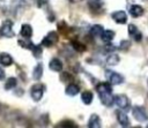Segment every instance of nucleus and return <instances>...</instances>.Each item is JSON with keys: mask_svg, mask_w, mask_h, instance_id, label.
I'll return each mask as SVG.
<instances>
[{"mask_svg": "<svg viewBox=\"0 0 148 128\" xmlns=\"http://www.w3.org/2000/svg\"><path fill=\"white\" fill-rule=\"evenodd\" d=\"M132 114H133L134 119L139 122H145L148 120V112L142 106H134L132 110Z\"/></svg>", "mask_w": 148, "mask_h": 128, "instance_id": "nucleus-1", "label": "nucleus"}, {"mask_svg": "<svg viewBox=\"0 0 148 128\" xmlns=\"http://www.w3.org/2000/svg\"><path fill=\"white\" fill-rule=\"evenodd\" d=\"M43 93H44V85L40 83L34 84L30 89V96L35 101H39L43 97Z\"/></svg>", "mask_w": 148, "mask_h": 128, "instance_id": "nucleus-2", "label": "nucleus"}, {"mask_svg": "<svg viewBox=\"0 0 148 128\" xmlns=\"http://www.w3.org/2000/svg\"><path fill=\"white\" fill-rule=\"evenodd\" d=\"M58 39H59L58 33H57L56 31H50V32L43 38L42 45H43L44 47H51V46H53V45H56V44L58 43Z\"/></svg>", "mask_w": 148, "mask_h": 128, "instance_id": "nucleus-3", "label": "nucleus"}, {"mask_svg": "<svg viewBox=\"0 0 148 128\" xmlns=\"http://www.w3.org/2000/svg\"><path fill=\"white\" fill-rule=\"evenodd\" d=\"M105 75H106L109 82H110L111 84H113V85H119V84H121V83L124 82V80H125L121 74L116 73V71H111V70H106V71H105Z\"/></svg>", "mask_w": 148, "mask_h": 128, "instance_id": "nucleus-4", "label": "nucleus"}, {"mask_svg": "<svg viewBox=\"0 0 148 128\" xmlns=\"http://www.w3.org/2000/svg\"><path fill=\"white\" fill-rule=\"evenodd\" d=\"M12 25L13 23L9 22V21H5L2 23V25L0 27V35L2 37H6V38H12L15 36V32L14 30L12 29Z\"/></svg>", "mask_w": 148, "mask_h": 128, "instance_id": "nucleus-5", "label": "nucleus"}, {"mask_svg": "<svg viewBox=\"0 0 148 128\" xmlns=\"http://www.w3.org/2000/svg\"><path fill=\"white\" fill-rule=\"evenodd\" d=\"M114 104H116L119 108L126 110V108L130 107V99H128V97L125 96V95H118V96L114 97Z\"/></svg>", "mask_w": 148, "mask_h": 128, "instance_id": "nucleus-6", "label": "nucleus"}, {"mask_svg": "<svg viewBox=\"0 0 148 128\" xmlns=\"http://www.w3.org/2000/svg\"><path fill=\"white\" fill-rule=\"evenodd\" d=\"M112 20L118 24H125L127 22V15L124 10H116L111 14Z\"/></svg>", "mask_w": 148, "mask_h": 128, "instance_id": "nucleus-7", "label": "nucleus"}, {"mask_svg": "<svg viewBox=\"0 0 148 128\" xmlns=\"http://www.w3.org/2000/svg\"><path fill=\"white\" fill-rule=\"evenodd\" d=\"M116 115H117V120L120 123V126H123V127H128L130 126V119H128L127 114L124 111H121V108L116 111Z\"/></svg>", "mask_w": 148, "mask_h": 128, "instance_id": "nucleus-8", "label": "nucleus"}, {"mask_svg": "<svg viewBox=\"0 0 148 128\" xmlns=\"http://www.w3.org/2000/svg\"><path fill=\"white\" fill-rule=\"evenodd\" d=\"M99 99H101L102 104L105 106H112L114 103V97L112 96V92L99 93Z\"/></svg>", "mask_w": 148, "mask_h": 128, "instance_id": "nucleus-9", "label": "nucleus"}, {"mask_svg": "<svg viewBox=\"0 0 148 128\" xmlns=\"http://www.w3.org/2000/svg\"><path fill=\"white\" fill-rule=\"evenodd\" d=\"M130 14L132 17H140L145 14V9L140 5H132L130 7Z\"/></svg>", "mask_w": 148, "mask_h": 128, "instance_id": "nucleus-10", "label": "nucleus"}, {"mask_svg": "<svg viewBox=\"0 0 148 128\" xmlns=\"http://www.w3.org/2000/svg\"><path fill=\"white\" fill-rule=\"evenodd\" d=\"M13 63V58L9 53L7 52H2L0 53V65L3 67H9Z\"/></svg>", "mask_w": 148, "mask_h": 128, "instance_id": "nucleus-11", "label": "nucleus"}, {"mask_svg": "<svg viewBox=\"0 0 148 128\" xmlns=\"http://www.w3.org/2000/svg\"><path fill=\"white\" fill-rule=\"evenodd\" d=\"M66 95L67 96H71V97H74L76 96L79 92H80V86L75 83H69L67 86H66V90H65Z\"/></svg>", "mask_w": 148, "mask_h": 128, "instance_id": "nucleus-12", "label": "nucleus"}, {"mask_svg": "<svg viewBox=\"0 0 148 128\" xmlns=\"http://www.w3.org/2000/svg\"><path fill=\"white\" fill-rule=\"evenodd\" d=\"M49 67L51 70L53 71H61L62 70V62L58 59V58H53L51 59V61L49 62Z\"/></svg>", "mask_w": 148, "mask_h": 128, "instance_id": "nucleus-13", "label": "nucleus"}, {"mask_svg": "<svg viewBox=\"0 0 148 128\" xmlns=\"http://www.w3.org/2000/svg\"><path fill=\"white\" fill-rule=\"evenodd\" d=\"M101 118L97 114H91L88 121V127L89 128H99L101 127Z\"/></svg>", "mask_w": 148, "mask_h": 128, "instance_id": "nucleus-14", "label": "nucleus"}, {"mask_svg": "<svg viewBox=\"0 0 148 128\" xmlns=\"http://www.w3.org/2000/svg\"><path fill=\"white\" fill-rule=\"evenodd\" d=\"M114 36H116L114 31H112V30H104V31L102 32V35H101V39H102L104 43L109 44V43L112 42V39L114 38Z\"/></svg>", "mask_w": 148, "mask_h": 128, "instance_id": "nucleus-15", "label": "nucleus"}, {"mask_svg": "<svg viewBox=\"0 0 148 128\" xmlns=\"http://www.w3.org/2000/svg\"><path fill=\"white\" fill-rule=\"evenodd\" d=\"M17 44H18L22 48H25V50H32L34 46H35V44L30 40V38H25V37L18 39V40H17Z\"/></svg>", "mask_w": 148, "mask_h": 128, "instance_id": "nucleus-16", "label": "nucleus"}, {"mask_svg": "<svg viewBox=\"0 0 148 128\" xmlns=\"http://www.w3.org/2000/svg\"><path fill=\"white\" fill-rule=\"evenodd\" d=\"M43 71H44V68H43V65L42 63H37L36 67L34 68L32 70V78L35 81H39L43 76Z\"/></svg>", "mask_w": 148, "mask_h": 128, "instance_id": "nucleus-17", "label": "nucleus"}, {"mask_svg": "<svg viewBox=\"0 0 148 128\" xmlns=\"http://www.w3.org/2000/svg\"><path fill=\"white\" fill-rule=\"evenodd\" d=\"M96 91L99 93H104V92H112V86H111V83H98L96 85Z\"/></svg>", "mask_w": 148, "mask_h": 128, "instance_id": "nucleus-18", "label": "nucleus"}, {"mask_svg": "<svg viewBox=\"0 0 148 128\" xmlns=\"http://www.w3.org/2000/svg\"><path fill=\"white\" fill-rule=\"evenodd\" d=\"M20 33H21V36H22V37L30 38V37L32 36V28H31V25H30V24H28V23L22 24Z\"/></svg>", "mask_w": 148, "mask_h": 128, "instance_id": "nucleus-19", "label": "nucleus"}, {"mask_svg": "<svg viewBox=\"0 0 148 128\" xmlns=\"http://www.w3.org/2000/svg\"><path fill=\"white\" fill-rule=\"evenodd\" d=\"M92 99H94V95L91 91H83L81 93V100L83 101V104L89 105V104H91Z\"/></svg>", "mask_w": 148, "mask_h": 128, "instance_id": "nucleus-20", "label": "nucleus"}, {"mask_svg": "<svg viewBox=\"0 0 148 128\" xmlns=\"http://www.w3.org/2000/svg\"><path fill=\"white\" fill-rule=\"evenodd\" d=\"M103 31H104V28L101 24H94L90 28V35L94 36V37H101Z\"/></svg>", "mask_w": 148, "mask_h": 128, "instance_id": "nucleus-21", "label": "nucleus"}, {"mask_svg": "<svg viewBox=\"0 0 148 128\" xmlns=\"http://www.w3.org/2000/svg\"><path fill=\"white\" fill-rule=\"evenodd\" d=\"M119 61H120L119 55L118 54H114V53L109 54V57L106 58V65H109V66H116Z\"/></svg>", "mask_w": 148, "mask_h": 128, "instance_id": "nucleus-22", "label": "nucleus"}, {"mask_svg": "<svg viewBox=\"0 0 148 128\" xmlns=\"http://www.w3.org/2000/svg\"><path fill=\"white\" fill-rule=\"evenodd\" d=\"M88 6L91 10H99L103 6L102 0H88Z\"/></svg>", "mask_w": 148, "mask_h": 128, "instance_id": "nucleus-23", "label": "nucleus"}, {"mask_svg": "<svg viewBox=\"0 0 148 128\" xmlns=\"http://www.w3.org/2000/svg\"><path fill=\"white\" fill-rule=\"evenodd\" d=\"M16 84H17V80L15 77H9L5 83V89L6 90H12L16 86Z\"/></svg>", "mask_w": 148, "mask_h": 128, "instance_id": "nucleus-24", "label": "nucleus"}, {"mask_svg": "<svg viewBox=\"0 0 148 128\" xmlns=\"http://www.w3.org/2000/svg\"><path fill=\"white\" fill-rule=\"evenodd\" d=\"M42 46H43L42 44H40V45H35L34 48L31 50L35 58H38V59L42 58V55H43V48H42Z\"/></svg>", "mask_w": 148, "mask_h": 128, "instance_id": "nucleus-25", "label": "nucleus"}, {"mask_svg": "<svg viewBox=\"0 0 148 128\" xmlns=\"http://www.w3.org/2000/svg\"><path fill=\"white\" fill-rule=\"evenodd\" d=\"M72 46H73V48H74L75 51H77V52H84V51H86V46H84L82 43L77 42V40L72 42Z\"/></svg>", "mask_w": 148, "mask_h": 128, "instance_id": "nucleus-26", "label": "nucleus"}, {"mask_svg": "<svg viewBox=\"0 0 148 128\" xmlns=\"http://www.w3.org/2000/svg\"><path fill=\"white\" fill-rule=\"evenodd\" d=\"M56 126H57V127H76V123H74V122L71 121V120H64V121H61L60 123H57Z\"/></svg>", "mask_w": 148, "mask_h": 128, "instance_id": "nucleus-27", "label": "nucleus"}, {"mask_svg": "<svg viewBox=\"0 0 148 128\" xmlns=\"http://www.w3.org/2000/svg\"><path fill=\"white\" fill-rule=\"evenodd\" d=\"M73 80V76L69 74V73H61L60 74V81L61 82H71Z\"/></svg>", "mask_w": 148, "mask_h": 128, "instance_id": "nucleus-28", "label": "nucleus"}, {"mask_svg": "<svg viewBox=\"0 0 148 128\" xmlns=\"http://www.w3.org/2000/svg\"><path fill=\"white\" fill-rule=\"evenodd\" d=\"M130 47H131V42L127 40V39L126 40H121L120 44H119V48L123 50V51H127Z\"/></svg>", "mask_w": 148, "mask_h": 128, "instance_id": "nucleus-29", "label": "nucleus"}, {"mask_svg": "<svg viewBox=\"0 0 148 128\" xmlns=\"http://www.w3.org/2000/svg\"><path fill=\"white\" fill-rule=\"evenodd\" d=\"M138 32H139V31H138V28H136L134 24H130V25H128V35H130V36H133V37H134Z\"/></svg>", "mask_w": 148, "mask_h": 128, "instance_id": "nucleus-30", "label": "nucleus"}, {"mask_svg": "<svg viewBox=\"0 0 148 128\" xmlns=\"http://www.w3.org/2000/svg\"><path fill=\"white\" fill-rule=\"evenodd\" d=\"M35 1V5L37 6V7H43V6H45V5H47V0H34Z\"/></svg>", "mask_w": 148, "mask_h": 128, "instance_id": "nucleus-31", "label": "nucleus"}, {"mask_svg": "<svg viewBox=\"0 0 148 128\" xmlns=\"http://www.w3.org/2000/svg\"><path fill=\"white\" fill-rule=\"evenodd\" d=\"M106 52H113L114 50H116V47L113 46V45H108V46H105V48H104Z\"/></svg>", "mask_w": 148, "mask_h": 128, "instance_id": "nucleus-32", "label": "nucleus"}, {"mask_svg": "<svg viewBox=\"0 0 148 128\" xmlns=\"http://www.w3.org/2000/svg\"><path fill=\"white\" fill-rule=\"evenodd\" d=\"M5 76H6V74H5V71H3V69L0 67V81H2L3 78H5Z\"/></svg>", "mask_w": 148, "mask_h": 128, "instance_id": "nucleus-33", "label": "nucleus"}, {"mask_svg": "<svg viewBox=\"0 0 148 128\" xmlns=\"http://www.w3.org/2000/svg\"><path fill=\"white\" fill-rule=\"evenodd\" d=\"M3 108H5V106L0 103V114H2V113H3Z\"/></svg>", "mask_w": 148, "mask_h": 128, "instance_id": "nucleus-34", "label": "nucleus"}]
</instances>
